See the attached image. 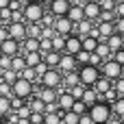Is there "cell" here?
<instances>
[{
    "instance_id": "13",
    "label": "cell",
    "mask_w": 124,
    "mask_h": 124,
    "mask_svg": "<svg viewBox=\"0 0 124 124\" xmlns=\"http://www.w3.org/2000/svg\"><path fill=\"white\" fill-rule=\"evenodd\" d=\"M74 68H76V59L72 54H61V61L57 65V70L63 72V74H72V72H76Z\"/></svg>"
},
{
    "instance_id": "37",
    "label": "cell",
    "mask_w": 124,
    "mask_h": 124,
    "mask_svg": "<svg viewBox=\"0 0 124 124\" xmlns=\"http://www.w3.org/2000/svg\"><path fill=\"white\" fill-rule=\"evenodd\" d=\"M85 89H87V87H83V85H76V87L68 89V94H70L74 100H83V94H85Z\"/></svg>"
},
{
    "instance_id": "21",
    "label": "cell",
    "mask_w": 124,
    "mask_h": 124,
    "mask_svg": "<svg viewBox=\"0 0 124 124\" xmlns=\"http://www.w3.org/2000/svg\"><path fill=\"white\" fill-rule=\"evenodd\" d=\"M83 102H85L89 109H92L96 102H100V96L94 92V87H87V89H85V94H83Z\"/></svg>"
},
{
    "instance_id": "4",
    "label": "cell",
    "mask_w": 124,
    "mask_h": 124,
    "mask_svg": "<svg viewBox=\"0 0 124 124\" xmlns=\"http://www.w3.org/2000/svg\"><path fill=\"white\" fill-rule=\"evenodd\" d=\"M122 72H124V68L120 65V63H116L113 59H109V61H102V65H100V74H102L105 78H109L111 83L120 81V78H122Z\"/></svg>"
},
{
    "instance_id": "26",
    "label": "cell",
    "mask_w": 124,
    "mask_h": 124,
    "mask_svg": "<svg viewBox=\"0 0 124 124\" xmlns=\"http://www.w3.org/2000/svg\"><path fill=\"white\" fill-rule=\"evenodd\" d=\"M11 70H13L15 74H22V72L26 70V63H24V57H20V54H17V57H13V59H11Z\"/></svg>"
},
{
    "instance_id": "46",
    "label": "cell",
    "mask_w": 124,
    "mask_h": 124,
    "mask_svg": "<svg viewBox=\"0 0 124 124\" xmlns=\"http://www.w3.org/2000/svg\"><path fill=\"white\" fill-rule=\"evenodd\" d=\"M89 65H94V68H100V65H102V59H100L96 52H92V54H89Z\"/></svg>"
},
{
    "instance_id": "6",
    "label": "cell",
    "mask_w": 124,
    "mask_h": 124,
    "mask_svg": "<svg viewBox=\"0 0 124 124\" xmlns=\"http://www.w3.org/2000/svg\"><path fill=\"white\" fill-rule=\"evenodd\" d=\"M39 83H41L46 89H59L61 83H63V76H61L59 70H48V72L39 78Z\"/></svg>"
},
{
    "instance_id": "50",
    "label": "cell",
    "mask_w": 124,
    "mask_h": 124,
    "mask_svg": "<svg viewBox=\"0 0 124 124\" xmlns=\"http://www.w3.org/2000/svg\"><path fill=\"white\" fill-rule=\"evenodd\" d=\"M116 33H118L120 37H124V17H118V20H116Z\"/></svg>"
},
{
    "instance_id": "7",
    "label": "cell",
    "mask_w": 124,
    "mask_h": 124,
    "mask_svg": "<svg viewBox=\"0 0 124 124\" xmlns=\"http://www.w3.org/2000/svg\"><path fill=\"white\" fill-rule=\"evenodd\" d=\"M52 15H54V20L57 17H65L68 13H70V9H72V2L70 0H52L48 7H46Z\"/></svg>"
},
{
    "instance_id": "59",
    "label": "cell",
    "mask_w": 124,
    "mask_h": 124,
    "mask_svg": "<svg viewBox=\"0 0 124 124\" xmlns=\"http://www.w3.org/2000/svg\"><path fill=\"white\" fill-rule=\"evenodd\" d=\"M120 122H122V124H124V120H120Z\"/></svg>"
},
{
    "instance_id": "11",
    "label": "cell",
    "mask_w": 124,
    "mask_h": 124,
    "mask_svg": "<svg viewBox=\"0 0 124 124\" xmlns=\"http://www.w3.org/2000/svg\"><path fill=\"white\" fill-rule=\"evenodd\" d=\"M7 31H9V39H13L17 44H22L26 39V24H9Z\"/></svg>"
},
{
    "instance_id": "19",
    "label": "cell",
    "mask_w": 124,
    "mask_h": 124,
    "mask_svg": "<svg viewBox=\"0 0 124 124\" xmlns=\"http://www.w3.org/2000/svg\"><path fill=\"white\" fill-rule=\"evenodd\" d=\"M41 61H44L41 52H26V54H24V63H26V68H33V70H35Z\"/></svg>"
},
{
    "instance_id": "45",
    "label": "cell",
    "mask_w": 124,
    "mask_h": 124,
    "mask_svg": "<svg viewBox=\"0 0 124 124\" xmlns=\"http://www.w3.org/2000/svg\"><path fill=\"white\" fill-rule=\"evenodd\" d=\"M98 4H100L102 11H116V4H118V2H113V0H102V2H98Z\"/></svg>"
},
{
    "instance_id": "12",
    "label": "cell",
    "mask_w": 124,
    "mask_h": 124,
    "mask_svg": "<svg viewBox=\"0 0 124 124\" xmlns=\"http://www.w3.org/2000/svg\"><path fill=\"white\" fill-rule=\"evenodd\" d=\"M20 50H22V46L17 44V41H13V39H7V41H2L0 44V54H4V57H17L20 54ZM22 57V54H20Z\"/></svg>"
},
{
    "instance_id": "33",
    "label": "cell",
    "mask_w": 124,
    "mask_h": 124,
    "mask_svg": "<svg viewBox=\"0 0 124 124\" xmlns=\"http://www.w3.org/2000/svg\"><path fill=\"white\" fill-rule=\"evenodd\" d=\"M20 78H24V81H28V83H33V85H35V81L39 83V78H37V74H35V70H33V68H26V70L20 74Z\"/></svg>"
},
{
    "instance_id": "31",
    "label": "cell",
    "mask_w": 124,
    "mask_h": 124,
    "mask_svg": "<svg viewBox=\"0 0 124 124\" xmlns=\"http://www.w3.org/2000/svg\"><path fill=\"white\" fill-rule=\"evenodd\" d=\"M0 74H2V83H7V85H11V87H13V83H15L17 78H20V74H15L13 70H7V72H0Z\"/></svg>"
},
{
    "instance_id": "14",
    "label": "cell",
    "mask_w": 124,
    "mask_h": 124,
    "mask_svg": "<svg viewBox=\"0 0 124 124\" xmlns=\"http://www.w3.org/2000/svg\"><path fill=\"white\" fill-rule=\"evenodd\" d=\"M83 11H85V20H89V22L100 20V13H102V9H100L98 2H85Z\"/></svg>"
},
{
    "instance_id": "15",
    "label": "cell",
    "mask_w": 124,
    "mask_h": 124,
    "mask_svg": "<svg viewBox=\"0 0 124 124\" xmlns=\"http://www.w3.org/2000/svg\"><path fill=\"white\" fill-rule=\"evenodd\" d=\"M37 98H39L44 105H52V102L59 100V92H57V89H46V87H41V89L37 92Z\"/></svg>"
},
{
    "instance_id": "16",
    "label": "cell",
    "mask_w": 124,
    "mask_h": 124,
    "mask_svg": "<svg viewBox=\"0 0 124 124\" xmlns=\"http://www.w3.org/2000/svg\"><path fill=\"white\" fill-rule=\"evenodd\" d=\"M74 98L68 94V92H61L59 94V100H57V105H59V111H63V113H68V111H72V107H74Z\"/></svg>"
},
{
    "instance_id": "2",
    "label": "cell",
    "mask_w": 124,
    "mask_h": 124,
    "mask_svg": "<svg viewBox=\"0 0 124 124\" xmlns=\"http://www.w3.org/2000/svg\"><path fill=\"white\" fill-rule=\"evenodd\" d=\"M89 118L94 120V124H107L113 118V113H111V107L107 102H96L89 109Z\"/></svg>"
},
{
    "instance_id": "32",
    "label": "cell",
    "mask_w": 124,
    "mask_h": 124,
    "mask_svg": "<svg viewBox=\"0 0 124 124\" xmlns=\"http://www.w3.org/2000/svg\"><path fill=\"white\" fill-rule=\"evenodd\" d=\"M72 113H76V116L81 118V116L89 113V107H87V105H85L83 100H76V102H74V107H72Z\"/></svg>"
},
{
    "instance_id": "17",
    "label": "cell",
    "mask_w": 124,
    "mask_h": 124,
    "mask_svg": "<svg viewBox=\"0 0 124 124\" xmlns=\"http://www.w3.org/2000/svg\"><path fill=\"white\" fill-rule=\"evenodd\" d=\"M98 31H100V41H107L111 35H116V22H100L98 24Z\"/></svg>"
},
{
    "instance_id": "27",
    "label": "cell",
    "mask_w": 124,
    "mask_h": 124,
    "mask_svg": "<svg viewBox=\"0 0 124 124\" xmlns=\"http://www.w3.org/2000/svg\"><path fill=\"white\" fill-rule=\"evenodd\" d=\"M63 85H65L68 89H72V87L81 85V78H78V72H72V74H65V76H63Z\"/></svg>"
},
{
    "instance_id": "5",
    "label": "cell",
    "mask_w": 124,
    "mask_h": 124,
    "mask_svg": "<svg viewBox=\"0 0 124 124\" xmlns=\"http://www.w3.org/2000/svg\"><path fill=\"white\" fill-rule=\"evenodd\" d=\"M13 96L15 98H22V100H26V98H31L33 96V92H35V85L33 83H28V81H24V78H17L15 83H13Z\"/></svg>"
},
{
    "instance_id": "30",
    "label": "cell",
    "mask_w": 124,
    "mask_h": 124,
    "mask_svg": "<svg viewBox=\"0 0 124 124\" xmlns=\"http://www.w3.org/2000/svg\"><path fill=\"white\" fill-rule=\"evenodd\" d=\"M28 107H31V111H33V113H46V105H44L37 96H35V98H31V105H28Z\"/></svg>"
},
{
    "instance_id": "23",
    "label": "cell",
    "mask_w": 124,
    "mask_h": 124,
    "mask_svg": "<svg viewBox=\"0 0 124 124\" xmlns=\"http://www.w3.org/2000/svg\"><path fill=\"white\" fill-rule=\"evenodd\" d=\"M59 61H61V54L59 52H48V54H44V63L50 68V70H57V65H59Z\"/></svg>"
},
{
    "instance_id": "41",
    "label": "cell",
    "mask_w": 124,
    "mask_h": 124,
    "mask_svg": "<svg viewBox=\"0 0 124 124\" xmlns=\"http://www.w3.org/2000/svg\"><path fill=\"white\" fill-rule=\"evenodd\" d=\"M22 107H26V100H22V98H15V96H11V111L13 113H17Z\"/></svg>"
},
{
    "instance_id": "35",
    "label": "cell",
    "mask_w": 124,
    "mask_h": 124,
    "mask_svg": "<svg viewBox=\"0 0 124 124\" xmlns=\"http://www.w3.org/2000/svg\"><path fill=\"white\" fill-rule=\"evenodd\" d=\"M61 113H44V124H61Z\"/></svg>"
},
{
    "instance_id": "44",
    "label": "cell",
    "mask_w": 124,
    "mask_h": 124,
    "mask_svg": "<svg viewBox=\"0 0 124 124\" xmlns=\"http://www.w3.org/2000/svg\"><path fill=\"white\" fill-rule=\"evenodd\" d=\"M24 7H26V2H22V0H11L9 2V9L11 11H24Z\"/></svg>"
},
{
    "instance_id": "43",
    "label": "cell",
    "mask_w": 124,
    "mask_h": 124,
    "mask_svg": "<svg viewBox=\"0 0 124 124\" xmlns=\"http://www.w3.org/2000/svg\"><path fill=\"white\" fill-rule=\"evenodd\" d=\"M0 96H2V98H11V96H13V89H11V85H7V83H0Z\"/></svg>"
},
{
    "instance_id": "48",
    "label": "cell",
    "mask_w": 124,
    "mask_h": 124,
    "mask_svg": "<svg viewBox=\"0 0 124 124\" xmlns=\"http://www.w3.org/2000/svg\"><path fill=\"white\" fill-rule=\"evenodd\" d=\"M28 122L31 124H44V113H31Z\"/></svg>"
},
{
    "instance_id": "42",
    "label": "cell",
    "mask_w": 124,
    "mask_h": 124,
    "mask_svg": "<svg viewBox=\"0 0 124 124\" xmlns=\"http://www.w3.org/2000/svg\"><path fill=\"white\" fill-rule=\"evenodd\" d=\"M116 20H118V17H116V11H102V13H100V22H111V24H113Z\"/></svg>"
},
{
    "instance_id": "10",
    "label": "cell",
    "mask_w": 124,
    "mask_h": 124,
    "mask_svg": "<svg viewBox=\"0 0 124 124\" xmlns=\"http://www.w3.org/2000/svg\"><path fill=\"white\" fill-rule=\"evenodd\" d=\"M81 50H83V41H81V37H78V35H70V37L65 39V50H63V54H72V57H76Z\"/></svg>"
},
{
    "instance_id": "9",
    "label": "cell",
    "mask_w": 124,
    "mask_h": 124,
    "mask_svg": "<svg viewBox=\"0 0 124 124\" xmlns=\"http://www.w3.org/2000/svg\"><path fill=\"white\" fill-rule=\"evenodd\" d=\"M83 7H85V2H81V0H78V2H72L70 13L65 15V17H68L74 26H76V24H81V22L85 20V11H83Z\"/></svg>"
},
{
    "instance_id": "20",
    "label": "cell",
    "mask_w": 124,
    "mask_h": 124,
    "mask_svg": "<svg viewBox=\"0 0 124 124\" xmlns=\"http://www.w3.org/2000/svg\"><path fill=\"white\" fill-rule=\"evenodd\" d=\"M107 46H109V50H111L113 54H116V52H120V50H122V46H124V37H120L118 33H116V35H111V37L107 39Z\"/></svg>"
},
{
    "instance_id": "36",
    "label": "cell",
    "mask_w": 124,
    "mask_h": 124,
    "mask_svg": "<svg viewBox=\"0 0 124 124\" xmlns=\"http://www.w3.org/2000/svg\"><path fill=\"white\" fill-rule=\"evenodd\" d=\"M52 50L61 54V50H65V37H61V35H57V37L52 39Z\"/></svg>"
},
{
    "instance_id": "56",
    "label": "cell",
    "mask_w": 124,
    "mask_h": 124,
    "mask_svg": "<svg viewBox=\"0 0 124 124\" xmlns=\"http://www.w3.org/2000/svg\"><path fill=\"white\" fill-rule=\"evenodd\" d=\"M0 28H4V22H2V17H0Z\"/></svg>"
},
{
    "instance_id": "52",
    "label": "cell",
    "mask_w": 124,
    "mask_h": 124,
    "mask_svg": "<svg viewBox=\"0 0 124 124\" xmlns=\"http://www.w3.org/2000/svg\"><path fill=\"white\" fill-rule=\"evenodd\" d=\"M116 17H124V2L116 4Z\"/></svg>"
},
{
    "instance_id": "22",
    "label": "cell",
    "mask_w": 124,
    "mask_h": 124,
    "mask_svg": "<svg viewBox=\"0 0 124 124\" xmlns=\"http://www.w3.org/2000/svg\"><path fill=\"white\" fill-rule=\"evenodd\" d=\"M96 54L102 59V61H109V59H113V52L109 50V46H107V41H98V48H96Z\"/></svg>"
},
{
    "instance_id": "51",
    "label": "cell",
    "mask_w": 124,
    "mask_h": 124,
    "mask_svg": "<svg viewBox=\"0 0 124 124\" xmlns=\"http://www.w3.org/2000/svg\"><path fill=\"white\" fill-rule=\"evenodd\" d=\"M113 61H116V63H120V65L124 68V50H120V52H116V54H113Z\"/></svg>"
},
{
    "instance_id": "39",
    "label": "cell",
    "mask_w": 124,
    "mask_h": 124,
    "mask_svg": "<svg viewBox=\"0 0 124 124\" xmlns=\"http://www.w3.org/2000/svg\"><path fill=\"white\" fill-rule=\"evenodd\" d=\"M74 59H76V63H78L81 68L89 65V52H85V50H81V52H78V54H76Z\"/></svg>"
},
{
    "instance_id": "55",
    "label": "cell",
    "mask_w": 124,
    "mask_h": 124,
    "mask_svg": "<svg viewBox=\"0 0 124 124\" xmlns=\"http://www.w3.org/2000/svg\"><path fill=\"white\" fill-rule=\"evenodd\" d=\"M107 124H122V122H120L118 118H111V120H109V122H107Z\"/></svg>"
},
{
    "instance_id": "49",
    "label": "cell",
    "mask_w": 124,
    "mask_h": 124,
    "mask_svg": "<svg viewBox=\"0 0 124 124\" xmlns=\"http://www.w3.org/2000/svg\"><path fill=\"white\" fill-rule=\"evenodd\" d=\"M0 17H2V22H4V26H9V24H11V9L0 11Z\"/></svg>"
},
{
    "instance_id": "28",
    "label": "cell",
    "mask_w": 124,
    "mask_h": 124,
    "mask_svg": "<svg viewBox=\"0 0 124 124\" xmlns=\"http://www.w3.org/2000/svg\"><path fill=\"white\" fill-rule=\"evenodd\" d=\"M111 113H113V118L124 120V98H118V100L113 102V107H111Z\"/></svg>"
},
{
    "instance_id": "34",
    "label": "cell",
    "mask_w": 124,
    "mask_h": 124,
    "mask_svg": "<svg viewBox=\"0 0 124 124\" xmlns=\"http://www.w3.org/2000/svg\"><path fill=\"white\" fill-rule=\"evenodd\" d=\"M78 116L76 113H72V111H68V113H61V124H78Z\"/></svg>"
},
{
    "instance_id": "8",
    "label": "cell",
    "mask_w": 124,
    "mask_h": 124,
    "mask_svg": "<svg viewBox=\"0 0 124 124\" xmlns=\"http://www.w3.org/2000/svg\"><path fill=\"white\" fill-rule=\"evenodd\" d=\"M74 24L68 20V17H57L54 20V31H57V35H61V37H70V35H74Z\"/></svg>"
},
{
    "instance_id": "18",
    "label": "cell",
    "mask_w": 124,
    "mask_h": 124,
    "mask_svg": "<svg viewBox=\"0 0 124 124\" xmlns=\"http://www.w3.org/2000/svg\"><path fill=\"white\" fill-rule=\"evenodd\" d=\"M109 89H113V83H111L109 78H105V76H100V78H98V83L94 85V92H96L98 96H105Z\"/></svg>"
},
{
    "instance_id": "54",
    "label": "cell",
    "mask_w": 124,
    "mask_h": 124,
    "mask_svg": "<svg viewBox=\"0 0 124 124\" xmlns=\"http://www.w3.org/2000/svg\"><path fill=\"white\" fill-rule=\"evenodd\" d=\"M7 39H9V31H7V26H4V28H0V44L7 41Z\"/></svg>"
},
{
    "instance_id": "47",
    "label": "cell",
    "mask_w": 124,
    "mask_h": 124,
    "mask_svg": "<svg viewBox=\"0 0 124 124\" xmlns=\"http://www.w3.org/2000/svg\"><path fill=\"white\" fill-rule=\"evenodd\" d=\"M113 89L118 92V96H120V98H124V78H120V81H116V83H113Z\"/></svg>"
},
{
    "instance_id": "58",
    "label": "cell",
    "mask_w": 124,
    "mask_h": 124,
    "mask_svg": "<svg viewBox=\"0 0 124 124\" xmlns=\"http://www.w3.org/2000/svg\"><path fill=\"white\" fill-rule=\"evenodd\" d=\"M0 124H2V118H0Z\"/></svg>"
},
{
    "instance_id": "24",
    "label": "cell",
    "mask_w": 124,
    "mask_h": 124,
    "mask_svg": "<svg viewBox=\"0 0 124 124\" xmlns=\"http://www.w3.org/2000/svg\"><path fill=\"white\" fill-rule=\"evenodd\" d=\"M92 28H94V22H89V20H83L81 24H76V28H74V31H78V33H81V39H83V37H89Z\"/></svg>"
},
{
    "instance_id": "3",
    "label": "cell",
    "mask_w": 124,
    "mask_h": 124,
    "mask_svg": "<svg viewBox=\"0 0 124 124\" xmlns=\"http://www.w3.org/2000/svg\"><path fill=\"white\" fill-rule=\"evenodd\" d=\"M100 68H94V65H85L78 70V78H81V85L83 87H94L100 78Z\"/></svg>"
},
{
    "instance_id": "40",
    "label": "cell",
    "mask_w": 124,
    "mask_h": 124,
    "mask_svg": "<svg viewBox=\"0 0 124 124\" xmlns=\"http://www.w3.org/2000/svg\"><path fill=\"white\" fill-rule=\"evenodd\" d=\"M118 98H120V96H118V92H116V89H109L105 96H100V102H107V105H109V102H116Z\"/></svg>"
},
{
    "instance_id": "38",
    "label": "cell",
    "mask_w": 124,
    "mask_h": 124,
    "mask_svg": "<svg viewBox=\"0 0 124 124\" xmlns=\"http://www.w3.org/2000/svg\"><path fill=\"white\" fill-rule=\"evenodd\" d=\"M9 113H11V98L0 96V116H9Z\"/></svg>"
},
{
    "instance_id": "25",
    "label": "cell",
    "mask_w": 124,
    "mask_h": 124,
    "mask_svg": "<svg viewBox=\"0 0 124 124\" xmlns=\"http://www.w3.org/2000/svg\"><path fill=\"white\" fill-rule=\"evenodd\" d=\"M41 24H28L26 26V37L28 39H41Z\"/></svg>"
},
{
    "instance_id": "29",
    "label": "cell",
    "mask_w": 124,
    "mask_h": 124,
    "mask_svg": "<svg viewBox=\"0 0 124 124\" xmlns=\"http://www.w3.org/2000/svg\"><path fill=\"white\" fill-rule=\"evenodd\" d=\"M81 41H83V50H85V52H89V54H92V52H96V48H98V39L83 37Z\"/></svg>"
},
{
    "instance_id": "1",
    "label": "cell",
    "mask_w": 124,
    "mask_h": 124,
    "mask_svg": "<svg viewBox=\"0 0 124 124\" xmlns=\"http://www.w3.org/2000/svg\"><path fill=\"white\" fill-rule=\"evenodd\" d=\"M22 13H24V20L28 24H41L44 13H46V7L39 4V2H26V7H24Z\"/></svg>"
},
{
    "instance_id": "57",
    "label": "cell",
    "mask_w": 124,
    "mask_h": 124,
    "mask_svg": "<svg viewBox=\"0 0 124 124\" xmlns=\"http://www.w3.org/2000/svg\"><path fill=\"white\" fill-rule=\"evenodd\" d=\"M0 83H2V74H0Z\"/></svg>"
},
{
    "instance_id": "53",
    "label": "cell",
    "mask_w": 124,
    "mask_h": 124,
    "mask_svg": "<svg viewBox=\"0 0 124 124\" xmlns=\"http://www.w3.org/2000/svg\"><path fill=\"white\" fill-rule=\"evenodd\" d=\"M78 124H94V120L89 118V113H85V116H81V120H78Z\"/></svg>"
}]
</instances>
